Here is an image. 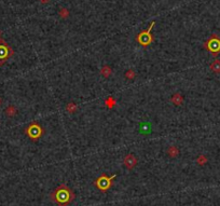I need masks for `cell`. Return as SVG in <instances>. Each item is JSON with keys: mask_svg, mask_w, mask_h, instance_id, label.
I'll return each mask as SVG.
<instances>
[{"mask_svg": "<svg viewBox=\"0 0 220 206\" xmlns=\"http://www.w3.org/2000/svg\"><path fill=\"white\" fill-rule=\"evenodd\" d=\"M76 196L73 191L70 189L69 187H67L66 185H61L55 189L54 191H52L50 194V199L57 206H68L73 203L75 200Z\"/></svg>", "mask_w": 220, "mask_h": 206, "instance_id": "6da1fadb", "label": "cell"}, {"mask_svg": "<svg viewBox=\"0 0 220 206\" xmlns=\"http://www.w3.org/2000/svg\"><path fill=\"white\" fill-rule=\"evenodd\" d=\"M117 175H112V176H107L106 174L100 175L98 178L94 181V185L97 187V189L103 193H106L108 190H110V188L112 187L113 179H114Z\"/></svg>", "mask_w": 220, "mask_h": 206, "instance_id": "7a4b0ae2", "label": "cell"}, {"mask_svg": "<svg viewBox=\"0 0 220 206\" xmlns=\"http://www.w3.org/2000/svg\"><path fill=\"white\" fill-rule=\"evenodd\" d=\"M203 46L212 54V56L217 57L220 53V38L216 34H213L210 39L204 42Z\"/></svg>", "mask_w": 220, "mask_h": 206, "instance_id": "3957f363", "label": "cell"}, {"mask_svg": "<svg viewBox=\"0 0 220 206\" xmlns=\"http://www.w3.org/2000/svg\"><path fill=\"white\" fill-rule=\"evenodd\" d=\"M154 25H156V21H152L150 26H149V28H148L147 30H142V31H140L139 34L136 36V40L140 46L146 48V46H150L151 43L154 41V37L151 35V29L153 28Z\"/></svg>", "mask_w": 220, "mask_h": 206, "instance_id": "277c9868", "label": "cell"}, {"mask_svg": "<svg viewBox=\"0 0 220 206\" xmlns=\"http://www.w3.org/2000/svg\"><path fill=\"white\" fill-rule=\"evenodd\" d=\"M25 133L32 142H37L38 139L40 138L43 134V129L39 125L37 121H34L29 125L27 126L26 130H25Z\"/></svg>", "mask_w": 220, "mask_h": 206, "instance_id": "5b68a950", "label": "cell"}, {"mask_svg": "<svg viewBox=\"0 0 220 206\" xmlns=\"http://www.w3.org/2000/svg\"><path fill=\"white\" fill-rule=\"evenodd\" d=\"M13 50L4 40H0V66H2L12 55H13Z\"/></svg>", "mask_w": 220, "mask_h": 206, "instance_id": "8992f818", "label": "cell"}, {"mask_svg": "<svg viewBox=\"0 0 220 206\" xmlns=\"http://www.w3.org/2000/svg\"><path fill=\"white\" fill-rule=\"evenodd\" d=\"M137 162H138V161H137V158L134 154H127V155H125V158H124L123 164L126 169H129V171H131V169H133L135 166L137 165Z\"/></svg>", "mask_w": 220, "mask_h": 206, "instance_id": "52a82bcc", "label": "cell"}, {"mask_svg": "<svg viewBox=\"0 0 220 206\" xmlns=\"http://www.w3.org/2000/svg\"><path fill=\"white\" fill-rule=\"evenodd\" d=\"M171 100H172L173 104L176 105V106H180V105H183V95H181V94L176 93V94H174V95L172 96Z\"/></svg>", "mask_w": 220, "mask_h": 206, "instance_id": "ba28073f", "label": "cell"}, {"mask_svg": "<svg viewBox=\"0 0 220 206\" xmlns=\"http://www.w3.org/2000/svg\"><path fill=\"white\" fill-rule=\"evenodd\" d=\"M16 112H17V110H16V108L14 107L13 105H10V106H8V107L5 108L4 110V113L7 117H9V118H12V117H14V115H16Z\"/></svg>", "mask_w": 220, "mask_h": 206, "instance_id": "9c48e42d", "label": "cell"}, {"mask_svg": "<svg viewBox=\"0 0 220 206\" xmlns=\"http://www.w3.org/2000/svg\"><path fill=\"white\" fill-rule=\"evenodd\" d=\"M210 68L213 72H215V73H220V61L219 59L214 61V62L210 64Z\"/></svg>", "mask_w": 220, "mask_h": 206, "instance_id": "30bf717a", "label": "cell"}, {"mask_svg": "<svg viewBox=\"0 0 220 206\" xmlns=\"http://www.w3.org/2000/svg\"><path fill=\"white\" fill-rule=\"evenodd\" d=\"M167 154L171 157V158H176L178 154H179V150L176 146H171L167 150Z\"/></svg>", "mask_w": 220, "mask_h": 206, "instance_id": "8fae6325", "label": "cell"}, {"mask_svg": "<svg viewBox=\"0 0 220 206\" xmlns=\"http://www.w3.org/2000/svg\"><path fill=\"white\" fill-rule=\"evenodd\" d=\"M111 73H112V70H111V68H110L109 66H107V65H105V66L102 67V69H100V75H102L103 77L108 78V77H110Z\"/></svg>", "mask_w": 220, "mask_h": 206, "instance_id": "7c38bea8", "label": "cell"}, {"mask_svg": "<svg viewBox=\"0 0 220 206\" xmlns=\"http://www.w3.org/2000/svg\"><path fill=\"white\" fill-rule=\"evenodd\" d=\"M77 109H78V107H77V105L75 103H68L67 106H66V110L69 113H75L77 111Z\"/></svg>", "mask_w": 220, "mask_h": 206, "instance_id": "4fadbf2b", "label": "cell"}, {"mask_svg": "<svg viewBox=\"0 0 220 206\" xmlns=\"http://www.w3.org/2000/svg\"><path fill=\"white\" fill-rule=\"evenodd\" d=\"M105 104H106V106H107V108H110V109H111V108H113L115 106L117 102H115V99L113 98L112 96H109L105 100Z\"/></svg>", "mask_w": 220, "mask_h": 206, "instance_id": "5bb4252c", "label": "cell"}, {"mask_svg": "<svg viewBox=\"0 0 220 206\" xmlns=\"http://www.w3.org/2000/svg\"><path fill=\"white\" fill-rule=\"evenodd\" d=\"M206 162H207V159L205 155H200L199 158L196 159V163L199 164V165H204Z\"/></svg>", "mask_w": 220, "mask_h": 206, "instance_id": "9a60e30c", "label": "cell"}, {"mask_svg": "<svg viewBox=\"0 0 220 206\" xmlns=\"http://www.w3.org/2000/svg\"><path fill=\"white\" fill-rule=\"evenodd\" d=\"M68 15H69V12L67 11V9H65V8L61 9V11H59V16H61L62 19H66Z\"/></svg>", "mask_w": 220, "mask_h": 206, "instance_id": "2e32d148", "label": "cell"}, {"mask_svg": "<svg viewBox=\"0 0 220 206\" xmlns=\"http://www.w3.org/2000/svg\"><path fill=\"white\" fill-rule=\"evenodd\" d=\"M135 72H134V70L133 69H129V70H127V71L125 72V77L127 78V79H134L135 78Z\"/></svg>", "mask_w": 220, "mask_h": 206, "instance_id": "e0dca14e", "label": "cell"}, {"mask_svg": "<svg viewBox=\"0 0 220 206\" xmlns=\"http://www.w3.org/2000/svg\"><path fill=\"white\" fill-rule=\"evenodd\" d=\"M39 1H40L41 3H43V4H44V3H48L50 0H39Z\"/></svg>", "mask_w": 220, "mask_h": 206, "instance_id": "ac0fdd59", "label": "cell"}, {"mask_svg": "<svg viewBox=\"0 0 220 206\" xmlns=\"http://www.w3.org/2000/svg\"><path fill=\"white\" fill-rule=\"evenodd\" d=\"M1 104H2V99L0 98V106H1Z\"/></svg>", "mask_w": 220, "mask_h": 206, "instance_id": "d6986e66", "label": "cell"}, {"mask_svg": "<svg viewBox=\"0 0 220 206\" xmlns=\"http://www.w3.org/2000/svg\"><path fill=\"white\" fill-rule=\"evenodd\" d=\"M0 36H1V32H0Z\"/></svg>", "mask_w": 220, "mask_h": 206, "instance_id": "ffe728a7", "label": "cell"}]
</instances>
